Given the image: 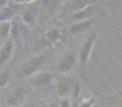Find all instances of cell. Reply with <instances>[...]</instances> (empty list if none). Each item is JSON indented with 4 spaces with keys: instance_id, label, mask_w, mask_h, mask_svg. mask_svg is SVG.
<instances>
[{
    "instance_id": "obj_7",
    "label": "cell",
    "mask_w": 122,
    "mask_h": 107,
    "mask_svg": "<svg viewBox=\"0 0 122 107\" xmlns=\"http://www.w3.org/2000/svg\"><path fill=\"white\" fill-rule=\"evenodd\" d=\"M53 75L51 72L48 71H42L36 73V75H33L32 77H30L29 84L31 85L33 88H43L46 87L53 82Z\"/></svg>"
},
{
    "instance_id": "obj_18",
    "label": "cell",
    "mask_w": 122,
    "mask_h": 107,
    "mask_svg": "<svg viewBox=\"0 0 122 107\" xmlns=\"http://www.w3.org/2000/svg\"><path fill=\"white\" fill-rule=\"evenodd\" d=\"M95 105V101L93 97H88V99H82L79 102V107H93Z\"/></svg>"
},
{
    "instance_id": "obj_3",
    "label": "cell",
    "mask_w": 122,
    "mask_h": 107,
    "mask_svg": "<svg viewBox=\"0 0 122 107\" xmlns=\"http://www.w3.org/2000/svg\"><path fill=\"white\" fill-rule=\"evenodd\" d=\"M78 63V55L75 51H69L61 55L56 61V70L59 74H67L74 70Z\"/></svg>"
},
{
    "instance_id": "obj_4",
    "label": "cell",
    "mask_w": 122,
    "mask_h": 107,
    "mask_svg": "<svg viewBox=\"0 0 122 107\" xmlns=\"http://www.w3.org/2000/svg\"><path fill=\"white\" fill-rule=\"evenodd\" d=\"M102 12V9L100 8L99 4H91V5L87 6V8L82 9L80 11L73 13L72 15H70L69 17H66V20H70V23H77V21H84V20H89L92 19L94 16H97L99 13Z\"/></svg>"
},
{
    "instance_id": "obj_26",
    "label": "cell",
    "mask_w": 122,
    "mask_h": 107,
    "mask_svg": "<svg viewBox=\"0 0 122 107\" xmlns=\"http://www.w3.org/2000/svg\"><path fill=\"white\" fill-rule=\"evenodd\" d=\"M0 105H1V95H0Z\"/></svg>"
},
{
    "instance_id": "obj_6",
    "label": "cell",
    "mask_w": 122,
    "mask_h": 107,
    "mask_svg": "<svg viewBox=\"0 0 122 107\" xmlns=\"http://www.w3.org/2000/svg\"><path fill=\"white\" fill-rule=\"evenodd\" d=\"M76 82H74L73 78L69 77H61L56 82V92L60 99L62 97H70L73 93L74 87Z\"/></svg>"
},
{
    "instance_id": "obj_11",
    "label": "cell",
    "mask_w": 122,
    "mask_h": 107,
    "mask_svg": "<svg viewBox=\"0 0 122 107\" xmlns=\"http://www.w3.org/2000/svg\"><path fill=\"white\" fill-rule=\"evenodd\" d=\"M92 19L89 20H84V21H77V23H73L70 25L69 31L71 34H81L87 32L88 30H90V28L92 27Z\"/></svg>"
},
{
    "instance_id": "obj_12",
    "label": "cell",
    "mask_w": 122,
    "mask_h": 107,
    "mask_svg": "<svg viewBox=\"0 0 122 107\" xmlns=\"http://www.w3.org/2000/svg\"><path fill=\"white\" fill-rule=\"evenodd\" d=\"M21 19H19L18 17H15L12 20L11 24V33L10 38L13 40L14 43H17L21 38Z\"/></svg>"
},
{
    "instance_id": "obj_16",
    "label": "cell",
    "mask_w": 122,
    "mask_h": 107,
    "mask_svg": "<svg viewBox=\"0 0 122 107\" xmlns=\"http://www.w3.org/2000/svg\"><path fill=\"white\" fill-rule=\"evenodd\" d=\"M23 97L21 94V91H16V92L12 93L11 95H9L6 97V103L10 104V106H18L19 102H20V99Z\"/></svg>"
},
{
    "instance_id": "obj_15",
    "label": "cell",
    "mask_w": 122,
    "mask_h": 107,
    "mask_svg": "<svg viewBox=\"0 0 122 107\" xmlns=\"http://www.w3.org/2000/svg\"><path fill=\"white\" fill-rule=\"evenodd\" d=\"M11 24H12V21H2V23H0V40L6 41L10 38Z\"/></svg>"
},
{
    "instance_id": "obj_28",
    "label": "cell",
    "mask_w": 122,
    "mask_h": 107,
    "mask_svg": "<svg viewBox=\"0 0 122 107\" xmlns=\"http://www.w3.org/2000/svg\"><path fill=\"white\" fill-rule=\"evenodd\" d=\"M112 107H121V106H112Z\"/></svg>"
},
{
    "instance_id": "obj_27",
    "label": "cell",
    "mask_w": 122,
    "mask_h": 107,
    "mask_svg": "<svg viewBox=\"0 0 122 107\" xmlns=\"http://www.w3.org/2000/svg\"><path fill=\"white\" fill-rule=\"evenodd\" d=\"M6 107H18V106H6Z\"/></svg>"
},
{
    "instance_id": "obj_24",
    "label": "cell",
    "mask_w": 122,
    "mask_h": 107,
    "mask_svg": "<svg viewBox=\"0 0 122 107\" xmlns=\"http://www.w3.org/2000/svg\"><path fill=\"white\" fill-rule=\"evenodd\" d=\"M36 0H25L26 3H32V2H34Z\"/></svg>"
},
{
    "instance_id": "obj_20",
    "label": "cell",
    "mask_w": 122,
    "mask_h": 107,
    "mask_svg": "<svg viewBox=\"0 0 122 107\" xmlns=\"http://www.w3.org/2000/svg\"><path fill=\"white\" fill-rule=\"evenodd\" d=\"M8 2H9V0H0V10L8 5Z\"/></svg>"
},
{
    "instance_id": "obj_5",
    "label": "cell",
    "mask_w": 122,
    "mask_h": 107,
    "mask_svg": "<svg viewBox=\"0 0 122 107\" xmlns=\"http://www.w3.org/2000/svg\"><path fill=\"white\" fill-rule=\"evenodd\" d=\"M94 3H95V0H69L66 2V4H64V6L61 9L59 17L65 19L70 15L73 14V13L80 11L82 9Z\"/></svg>"
},
{
    "instance_id": "obj_10",
    "label": "cell",
    "mask_w": 122,
    "mask_h": 107,
    "mask_svg": "<svg viewBox=\"0 0 122 107\" xmlns=\"http://www.w3.org/2000/svg\"><path fill=\"white\" fill-rule=\"evenodd\" d=\"M29 5L24 10L23 14L20 16V19L23 23H25L26 25H32L36 20V13L39 11V5H34V3H28Z\"/></svg>"
},
{
    "instance_id": "obj_17",
    "label": "cell",
    "mask_w": 122,
    "mask_h": 107,
    "mask_svg": "<svg viewBox=\"0 0 122 107\" xmlns=\"http://www.w3.org/2000/svg\"><path fill=\"white\" fill-rule=\"evenodd\" d=\"M11 78V74L9 71H4L0 74V88H4L8 86Z\"/></svg>"
},
{
    "instance_id": "obj_2",
    "label": "cell",
    "mask_w": 122,
    "mask_h": 107,
    "mask_svg": "<svg viewBox=\"0 0 122 107\" xmlns=\"http://www.w3.org/2000/svg\"><path fill=\"white\" fill-rule=\"evenodd\" d=\"M46 62V57L43 55H38L29 60L25 61L20 66V74L24 78H30L42 70Z\"/></svg>"
},
{
    "instance_id": "obj_19",
    "label": "cell",
    "mask_w": 122,
    "mask_h": 107,
    "mask_svg": "<svg viewBox=\"0 0 122 107\" xmlns=\"http://www.w3.org/2000/svg\"><path fill=\"white\" fill-rule=\"evenodd\" d=\"M60 107H72L71 97H62L59 101Z\"/></svg>"
},
{
    "instance_id": "obj_23",
    "label": "cell",
    "mask_w": 122,
    "mask_h": 107,
    "mask_svg": "<svg viewBox=\"0 0 122 107\" xmlns=\"http://www.w3.org/2000/svg\"><path fill=\"white\" fill-rule=\"evenodd\" d=\"M24 107H34L32 104H30V103H27V104H25V106Z\"/></svg>"
},
{
    "instance_id": "obj_13",
    "label": "cell",
    "mask_w": 122,
    "mask_h": 107,
    "mask_svg": "<svg viewBox=\"0 0 122 107\" xmlns=\"http://www.w3.org/2000/svg\"><path fill=\"white\" fill-rule=\"evenodd\" d=\"M15 11L11 6H4L0 10V23L2 21H12L15 18Z\"/></svg>"
},
{
    "instance_id": "obj_14",
    "label": "cell",
    "mask_w": 122,
    "mask_h": 107,
    "mask_svg": "<svg viewBox=\"0 0 122 107\" xmlns=\"http://www.w3.org/2000/svg\"><path fill=\"white\" fill-rule=\"evenodd\" d=\"M42 5L48 13H54L57 9L60 8L62 0H41Z\"/></svg>"
},
{
    "instance_id": "obj_8",
    "label": "cell",
    "mask_w": 122,
    "mask_h": 107,
    "mask_svg": "<svg viewBox=\"0 0 122 107\" xmlns=\"http://www.w3.org/2000/svg\"><path fill=\"white\" fill-rule=\"evenodd\" d=\"M15 51V43L11 38H9L6 41H4L3 44L0 47V66L12 59Z\"/></svg>"
},
{
    "instance_id": "obj_25",
    "label": "cell",
    "mask_w": 122,
    "mask_h": 107,
    "mask_svg": "<svg viewBox=\"0 0 122 107\" xmlns=\"http://www.w3.org/2000/svg\"><path fill=\"white\" fill-rule=\"evenodd\" d=\"M93 107H101V106H100V105H97V104H95V105L93 106Z\"/></svg>"
},
{
    "instance_id": "obj_22",
    "label": "cell",
    "mask_w": 122,
    "mask_h": 107,
    "mask_svg": "<svg viewBox=\"0 0 122 107\" xmlns=\"http://www.w3.org/2000/svg\"><path fill=\"white\" fill-rule=\"evenodd\" d=\"M16 3H24L25 2V0H14Z\"/></svg>"
},
{
    "instance_id": "obj_21",
    "label": "cell",
    "mask_w": 122,
    "mask_h": 107,
    "mask_svg": "<svg viewBox=\"0 0 122 107\" xmlns=\"http://www.w3.org/2000/svg\"><path fill=\"white\" fill-rule=\"evenodd\" d=\"M48 107H60V105L57 102H51V104H48Z\"/></svg>"
},
{
    "instance_id": "obj_9",
    "label": "cell",
    "mask_w": 122,
    "mask_h": 107,
    "mask_svg": "<svg viewBox=\"0 0 122 107\" xmlns=\"http://www.w3.org/2000/svg\"><path fill=\"white\" fill-rule=\"evenodd\" d=\"M61 36H62V32L60 31L59 28H53V29H51L49 31H47L45 33V36L39 42V45H40V47H44L55 44L56 42H58L60 40Z\"/></svg>"
},
{
    "instance_id": "obj_1",
    "label": "cell",
    "mask_w": 122,
    "mask_h": 107,
    "mask_svg": "<svg viewBox=\"0 0 122 107\" xmlns=\"http://www.w3.org/2000/svg\"><path fill=\"white\" fill-rule=\"evenodd\" d=\"M100 32L101 30L100 29H95L93 30L92 32L87 36V38L82 41L81 45L79 47V51H78V64L81 69H85L88 64L89 60H90V57L92 55L93 51V47H94L95 43H97V40L100 36Z\"/></svg>"
}]
</instances>
